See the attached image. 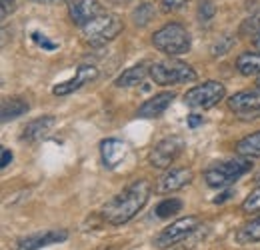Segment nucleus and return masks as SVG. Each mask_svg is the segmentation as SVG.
Returning <instances> with one entry per match:
<instances>
[{"instance_id": "a878e982", "label": "nucleus", "mask_w": 260, "mask_h": 250, "mask_svg": "<svg viewBox=\"0 0 260 250\" xmlns=\"http://www.w3.org/2000/svg\"><path fill=\"white\" fill-rule=\"evenodd\" d=\"M32 40L38 44V46H42L44 50H56L58 46H56V42H52V40H48L44 34H40V32H32Z\"/></svg>"}, {"instance_id": "6ab92c4d", "label": "nucleus", "mask_w": 260, "mask_h": 250, "mask_svg": "<svg viewBox=\"0 0 260 250\" xmlns=\"http://www.w3.org/2000/svg\"><path fill=\"white\" fill-rule=\"evenodd\" d=\"M236 68L244 76H256V74H260V52H242L236 58Z\"/></svg>"}, {"instance_id": "393cba45", "label": "nucleus", "mask_w": 260, "mask_h": 250, "mask_svg": "<svg viewBox=\"0 0 260 250\" xmlns=\"http://www.w3.org/2000/svg\"><path fill=\"white\" fill-rule=\"evenodd\" d=\"M214 12H216V6H214L212 0H202L200 2V6H198V18L202 22H208L214 16Z\"/></svg>"}, {"instance_id": "c756f323", "label": "nucleus", "mask_w": 260, "mask_h": 250, "mask_svg": "<svg viewBox=\"0 0 260 250\" xmlns=\"http://www.w3.org/2000/svg\"><path fill=\"white\" fill-rule=\"evenodd\" d=\"M202 122H204V118L198 116V114H190V116H188V126H190V128H198Z\"/></svg>"}, {"instance_id": "6e6552de", "label": "nucleus", "mask_w": 260, "mask_h": 250, "mask_svg": "<svg viewBox=\"0 0 260 250\" xmlns=\"http://www.w3.org/2000/svg\"><path fill=\"white\" fill-rule=\"evenodd\" d=\"M182 150H184V140H182V136H166L162 138L152 150H150V164L154 166V168H168L176 158L182 154Z\"/></svg>"}, {"instance_id": "7ed1b4c3", "label": "nucleus", "mask_w": 260, "mask_h": 250, "mask_svg": "<svg viewBox=\"0 0 260 250\" xmlns=\"http://www.w3.org/2000/svg\"><path fill=\"white\" fill-rule=\"evenodd\" d=\"M250 168H252V162L246 157L224 160V162H218L204 172V182L210 188L228 186V184L236 182L240 176H244L246 172H250Z\"/></svg>"}, {"instance_id": "412c9836", "label": "nucleus", "mask_w": 260, "mask_h": 250, "mask_svg": "<svg viewBox=\"0 0 260 250\" xmlns=\"http://www.w3.org/2000/svg\"><path fill=\"white\" fill-rule=\"evenodd\" d=\"M236 242L238 244H252V242H260V216L254 220L246 222L238 232H236Z\"/></svg>"}, {"instance_id": "f3484780", "label": "nucleus", "mask_w": 260, "mask_h": 250, "mask_svg": "<svg viewBox=\"0 0 260 250\" xmlns=\"http://www.w3.org/2000/svg\"><path fill=\"white\" fill-rule=\"evenodd\" d=\"M146 74H150L148 63H138L134 64V66H130V68H126L122 74H118V78L114 80V84L118 88H132V86H138L144 80Z\"/></svg>"}, {"instance_id": "b1692460", "label": "nucleus", "mask_w": 260, "mask_h": 250, "mask_svg": "<svg viewBox=\"0 0 260 250\" xmlns=\"http://www.w3.org/2000/svg\"><path fill=\"white\" fill-rule=\"evenodd\" d=\"M242 210L244 212H258L260 210V188H256L254 192H250L246 196V200L242 202Z\"/></svg>"}, {"instance_id": "bb28decb", "label": "nucleus", "mask_w": 260, "mask_h": 250, "mask_svg": "<svg viewBox=\"0 0 260 250\" xmlns=\"http://www.w3.org/2000/svg\"><path fill=\"white\" fill-rule=\"evenodd\" d=\"M188 0H162V10L164 12H176L180 10Z\"/></svg>"}, {"instance_id": "c85d7f7f", "label": "nucleus", "mask_w": 260, "mask_h": 250, "mask_svg": "<svg viewBox=\"0 0 260 250\" xmlns=\"http://www.w3.org/2000/svg\"><path fill=\"white\" fill-rule=\"evenodd\" d=\"M0 4H2L0 14H2V18H6V16L10 14V10L14 8V0H0Z\"/></svg>"}, {"instance_id": "f03ea898", "label": "nucleus", "mask_w": 260, "mask_h": 250, "mask_svg": "<svg viewBox=\"0 0 260 250\" xmlns=\"http://www.w3.org/2000/svg\"><path fill=\"white\" fill-rule=\"evenodd\" d=\"M152 44L168 56H180L190 50V34L178 22H168L154 32Z\"/></svg>"}, {"instance_id": "4be33fe9", "label": "nucleus", "mask_w": 260, "mask_h": 250, "mask_svg": "<svg viewBox=\"0 0 260 250\" xmlns=\"http://www.w3.org/2000/svg\"><path fill=\"white\" fill-rule=\"evenodd\" d=\"M182 208V200L180 198H166L156 206V216L158 218H170L174 214H178Z\"/></svg>"}, {"instance_id": "1a4fd4ad", "label": "nucleus", "mask_w": 260, "mask_h": 250, "mask_svg": "<svg viewBox=\"0 0 260 250\" xmlns=\"http://www.w3.org/2000/svg\"><path fill=\"white\" fill-rule=\"evenodd\" d=\"M228 106H230V110H234L236 114H240L246 120L260 118V88L236 92L234 96H230Z\"/></svg>"}, {"instance_id": "aec40b11", "label": "nucleus", "mask_w": 260, "mask_h": 250, "mask_svg": "<svg viewBox=\"0 0 260 250\" xmlns=\"http://www.w3.org/2000/svg\"><path fill=\"white\" fill-rule=\"evenodd\" d=\"M236 152H238L240 157H246V158L260 157V130L258 132L248 134V136H244L242 140H238Z\"/></svg>"}, {"instance_id": "9b49d317", "label": "nucleus", "mask_w": 260, "mask_h": 250, "mask_svg": "<svg viewBox=\"0 0 260 250\" xmlns=\"http://www.w3.org/2000/svg\"><path fill=\"white\" fill-rule=\"evenodd\" d=\"M68 238V232L66 230H46V232H36L30 236H24L18 240L16 250H40L44 246H50V244H60Z\"/></svg>"}, {"instance_id": "4468645a", "label": "nucleus", "mask_w": 260, "mask_h": 250, "mask_svg": "<svg viewBox=\"0 0 260 250\" xmlns=\"http://www.w3.org/2000/svg\"><path fill=\"white\" fill-rule=\"evenodd\" d=\"M54 124H56V118L54 116H50V114L38 116V118H34V120H30L28 124L24 126L20 138L26 140V142H38V140H42L54 128Z\"/></svg>"}, {"instance_id": "c9c22d12", "label": "nucleus", "mask_w": 260, "mask_h": 250, "mask_svg": "<svg viewBox=\"0 0 260 250\" xmlns=\"http://www.w3.org/2000/svg\"><path fill=\"white\" fill-rule=\"evenodd\" d=\"M106 250H116V248H106Z\"/></svg>"}, {"instance_id": "39448f33", "label": "nucleus", "mask_w": 260, "mask_h": 250, "mask_svg": "<svg viewBox=\"0 0 260 250\" xmlns=\"http://www.w3.org/2000/svg\"><path fill=\"white\" fill-rule=\"evenodd\" d=\"M124 28L122 20L116 14H100L96 18H92L88 24L82 26V34L90 44H106L110 40H114Z\"/></svg>"}, {"instance_id": "a211bd4d", "label": "nucleus", "mask_w": 260, "mask_h": 250, "mask_svg": "<svg viewBox=\"0 0 260 250\" xmlns=\"http://www.w3.org/2000/svg\"><path fill=\"white\" fill-rule=\"evenodd\" d=\"M24 112H28V102L22 98H10L2 102V122H10L16 120L18 116H22Z\"/></svg>"}, {"instance_id": "2eb2a0df", "label": "nucleus", "mask_w": 260, "mask_h": 250, "mask_svg": "<svg viewBox=\"0 0 260 250\" xmlns=\"http://www.w3.org/2000/svg\"><path fill=\"white\" fill-rule=\"evenodd\" d=\"M174 94L172 92H160L154 94L152 98H148L140 108H138V116L140 118H156L166 112V108L172 104Z\"/></svg>"}, {"instance_id": "0eeeda50", "label": "nucleus", "mask_w": 260, "mask_h": 250, "mask_svg": "<svg viewBox=\"0 0 260 250\" xmlns=\"http://www.w3.org/2000/svg\"><path fill=\"white\" fill-rule=\"evenodd\" d=\"M198 224H200L198 216H184V218H178L176 222L168 224L154 240L156 248H170V246L178 244L180 240H184L186 236H190L194 232Z\"/></svg>"}, {"instance_id": "2f4dec72", "label": "nucleus", "mask_w": 260, "mask_h": 250, "mask_svg": "<svg viewBox=\"0 0 260 250\" xmlns=\"http://www.w3.org/2000/svg\"><path fill=\"white\" fill-rule=\"evenodd\" d=\"M228 196H230V190H228V192H224V194H222V196H216V198H214V202H216V204H218V202H222V200H226Z\"/></svg>"}, {"instance_id": "9d476101", "label": "nucleus", "mask_w": 260, "mask_h": 250, "mask_svg": "<svg viewBox=\"0 0 260 250\" xmlns=\"http://www.w3.org/2000/svg\"><path fill=\"white\" fill-rule=\"evenodd\" d=\"M98 74H100V72H98V68L94 64H80L78 70H76V76L70 78V80L60 82V84H56V86L52 88V92L56 94V96H68V94L80 90L84 84L96 80Z\"/></svg>"}, {"instance_id": "dca6fc26", "label": "nucleus", "mask_w": 260, "mask_h": 250, "mask_svg": "<svg viewBox=\"0 0 260 250\" xmlns=\"http://www.w3.org/2000/svg\"><path fill=\"white\" fill-rule=\"evenodd\" d=\"M190 180H192V172L188 168H172V170H168L162 176V180L158 184V190L162 194L164 192H174V190L184 188Z\"/></svg>"}, {"instance_id": "f704fd0d", "label": "nucleus", "mask_w": 260, "mask_h": 250, "mask_svg": "<svg viewBox=\"0 0 260 250\" xmlns=\"http://www.w3.org/2000/svg\"><path fill=\"white\" fill-rule=\"evenodd\" d=\"M256 86L260 88V74H258V80H256Z\"/></svg>"}, {"instance_id": "473e14b6", "label": "nucleus", "mask_w": 260, "mask_h": 250, "mask_svg": "<svg viewBox=\"0 0 260 250\" xmlns=\"http://www.w3.org/2000/svg\"><path fill=\"white\" fill-rule=\"evenodd\" d=\"M254 46L258 48V52H260V32H256V36H254Z\"/></svg>"}, {"instance_id": "423d86ee", "label": "nucleus", "mask_w": 260, "mask_h": 250, "mask_svg": "<svg viewBox=\"0 0 260 250\" xmlns=\"http://www.w3.org/2000/svg\"><path fill=\"white\" fill-rule=\"evenodd\" d=\"M224 96H226L224 84H220L216 80H206V82L190 88L188 92L184 94V104L190 106V108L206 110V108L216 106Z\"/></svg>"}, {"instance_id": "f257e3e1", "label": "nucleus", "mask_w": 260, "mask_h": 250, "mask_svg": "<svg viewBox=\"0 0 260 250\" xmlns=\"http://www.w3.org/2000/svg\"><path fill=\"white\" fill-rule=\"evenodd\" d=\"M150 194H152V186L148 180H136L104 204L102 216L106 218V222H110L114 226L126 224L144 208Z\"/></svg>"}, {"instance_id": "cd10ccee", "label": "nucleus", "mask_w": 260, "mask_h": 250, "mask_svg": "<svg viewBox=\"0 0 260 250\" xmlns=\"http://www.w3.org/2000/svg\"><path fill=\"white\" fill-rule=\"evenodd\" d=\"M260 32V14H254V16H250L244 24H242V32Z\"/></svg>"}, {"instance_id": "f8f14e48", "label": "nucleus", "mask_w": 260, "mask_h": 250, "mask_svg": "<svg viewBox=\"0 0 260 250\" xmlns=\"http://www.w3.org/2000/svg\"><path fill=\"white\" fill-rule=\"evenodd\" d=\"M104 12L102 4L98 0H74L70 2V20L78 26L88 24L92 18H96Z\"/></svg>"}, {"instance_id": "7c9ffc66", "label": "nucleus", "mask_w": 260, "mask_h": 250, "mask_svg": "<svg viewBox=\"0 0 260 250\" xmlns=\"http://www.w3.org/2000/svg\"><path fill=\"white\" fill-rule=\"evenodd\" d=\"M10 162H12V152L4 148V150H2V162H0V164H2V168H6Z\"/></svg>"}, {"instance_id": "5701e85b", "label": "nucleus", "mask_w": 260, "mask_h": 250, "mask_svg": "<svg viewBox=\"0 0 260 250\" xmlns=\"http://www.w3.org/2000/svg\"><path fill=\"white\" fill-rule=\"evenodd\" d=\"M154 16V6L152 4H140L134 12H132V18L138 26H146Z\"/></svg>"}, {"instance_id": "72a5a7b5", "label": "nucleus", "mask_w": 260, "mask_h": 250, "mask_svg": "<svg viewBox=\"0 0 260 250\" xmlns=\"http://www.w3.org/2000/svg\"><path fill=\"white\" fill-rule=\"evenodd\" d=\"M36 2H54V0H36Z\"/></svg>"}, {"instance_id": "ddd939ff", "label": "nucleus", "mask_w": 260, "mask_h": 250, "mask_svg": "<svg viewBox=\"0 0 260 250\" xmlns=\"http://www.w3.org/2000/svg\"><path fill=\"white\" fill-rule=\"evenodd\" d=\"M100 157L106 168H116L126 157V144L118 138H106L100 142Z\"/></svg>"}, {"instance_id": "20e7f679", "label": "nucleus", "mask_w": 260, "mask_h": 250, "mask_svg": "<svg viewBox=\"0 0 260 250\" xmlns=\"http://www.w3.org/2000/svg\"><path fill=\"white\" fill-rule=\"evenodd\" d=\"M150 78L158 86H170V84H184L194 82L196 72L190 64L182 60H162L150 66Z\"/></svg>"}]
</instances>
